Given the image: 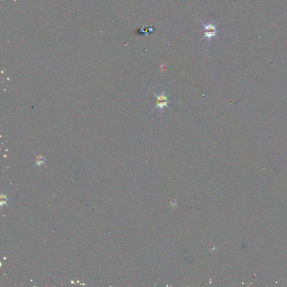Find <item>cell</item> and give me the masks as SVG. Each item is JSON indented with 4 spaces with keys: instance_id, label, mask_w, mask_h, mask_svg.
<instances>
[{
    "instance_id": "6da1fadb",
    "label": "cell",
    "mask_w": 287,
    "mask_h": 287,
    "mask_svg": "<svg viewBox=\"0 0 287 287\" xmlns=\"http://www.w3.org/2000/svg\"><path fill=\"white\" fill-rule=\"evenodd\" d=\"M199 22H201V24L203 26V29L205 30L204 36L203 37V38L201 39V40H203L204 38H207V42L209 43L213 37H215L217 39H218V36H217V24H211L210 22H209V23H207V24H204L199 19Z\"/></svg>"
},
{
    "instance_id": "7a4b0ae2",
    "label": "cell",
    "mask_w": 287,
    "mask_h": 287,
    "mask_svg": "<svg viewBox=\"0 0 287 287\" xmlns=\"http://www.w3.org/2000/svg\"><path fill=\"white\" fill-rule=\"evenodd\" d=\"M153 93L154 94V95L157 98V101H156V105L154 109H156V108H159V112L160 113H162L163 112V108L164 107H166L170 109V108L168 107V103L171 101L168 99V97L167 95H165V92L162 91L161 94L158 95L155 94L154 92Z\"/></svg>"
}]
</instances>
